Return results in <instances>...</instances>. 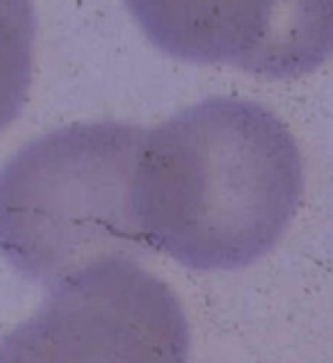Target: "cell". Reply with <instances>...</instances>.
I'll return each mask as SVG.
<instances>
[{
    "mask_svg": "<svg viewBox=\"0 0 333 363\" xmlns=\"http://www.w3.org/2000/svg\"><path fill=\"white\" fill-rule=\"evenodd\" d=\"M304 192L293 133L254 101L205 99L144 133L132 208L149 249L240 269L272 252Z\"/></svg>",
    "mask_w": 333,
    "mask_h": 363,
    "instance_id": "obj_1",
    "label": "cell"
},
{
    "mask_svg": "<svg viewBox=\"0 0 333 363\" xmlns=\"http://www.w3.org/2000/svg\"><path fill=\"white\" fill-rule=\"evenodd\" d=\"M144 130L76 123L26 144L0 169V254L30 281L55 286L87 263L140 256L132 208Z\"/></svg>",
    "mask_w": 333,
    "mask_h": 363,
    "instance_id": "obj_2",
    "label": "cell"
},
{
    "mask_svg": "<svg viewBox=\"0 0 333 363\" xmlns=\"http://www.w3.org/2000/svg\"><path fill=\"white\" fill-rule=\"evenodd\" d=\"M179 299L132 256L87 263L0 347L3 361H169L187 357Z\"/></svg>",
    "mask_w": 333,
    "mask_h": 363,
    "instance_id": "obj_3",
    "label": "cell"
},
{
    "mask_svg": "<svg viewBox=\"0 0 333 363\" xmlns=\"http://www.w3.org/2000/svg\"><path fill=\"white\" fill-rule=\"evenodd\" d=\"M162 53L263 78L313 74L333 55V0H126Z\"/></svg>",
    "mask_w": 333,
    "mask_h": 363,
    "instance_id": "obj_4",
    "label": "cell"
},
{
    "mask_svg": "<svg viewBox=\"0 0 333 363\" xmlns=\"http://www.w3.org/2000/svg\"><path fill=\"white\" fill-rule=\"evenodd\" d=\"M37 16L33 0H0V130L23 108L33 80Z\"/></svg>",
    "mask_w": 333,
    "mask_h": 363,
    "instance_id": "obj_5",
    "label": "cell"
}]
</instances>
